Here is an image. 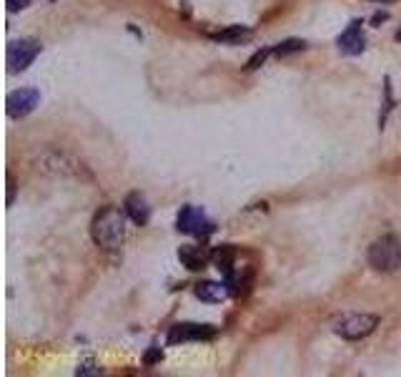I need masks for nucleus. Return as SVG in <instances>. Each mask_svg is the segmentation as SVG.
Returning a JSON list of instances; mask_svg holds the SVG:
<instances>
[{"label":"nucleus","mask_w":401,"mask_h":377,"mask_svg":"<svg viewBox=\"0 0 401 377\" xmlns=\"http://www.w3.org/2000/svg\"><path fill=\"white\" fill-rule=\"evenodd\" d=\"M234 257H236V251L231 249V246H218V249L211 254V259H214V264L221 269V272L231 274V267H234Z\"/></svg>","instance_id":"nucleus-13"},{"label":"nucleus","mask_w":401,"mask_h":377,"mask_svg":"<svg viewBox=\"0 0 401 377\" xmlns=\"http://www.w3.org/2000/svg\"><path fill=\"white\" fill-rule=\"evenodd\" d=\"M125 214L138 226H145L148 219H151V206H148V202L141 194H128V199H125Z\"/></svg>","instance_id":"nucleus-10"},{"label":"nucleus","mask_w":401,"mask_h":377,"mask_svg":"<svg viewBox=\"0 0 401 377\" xmlns=\"http://www.w3.org/2000/svg\"><path fill=\"white\" fill-rule=\"evenodd\" d=\"M196 297L203 302H223L229 297V287L221 282H200L196 284Z\"/></svg>","instance_id":"nucleus-11"},{"label":"nucleus","mask_w":401,"mask_h":377,"mask_svg":"<svg viewBox=\"0 0 401 377\" xmlns=\"http://www.w3.org/2000/svg\"><path fill=\"white\" fill-rule=\"evenodd\" d=\"M178 259H181V264L188 267L191 272H198V269H203V267L208 264L211 254H208L203 246L186 244V246H181V249H178Z\"/></svg>","instance_id":"nucleus-9"},{"label":"nucleus","mask_w":401,"mask_h":377,"mask_svg":"<svg viewBox=\"0 0 401 377\" xmlns=\"http://www.w3.org/2000/svg\"><path fill=\"white\" fill-rule=\"evenodd\" d=\"M379 327V317L376 314H346L336 322V335L344 340H361L369 337L373 329Z\"/></svg>","instance_id":"nucleus-4"},{"label":"nucleus","mask_w":401,"mask_h":377,"mask_svg":"<svg viewBox=\"0 0 401 377\" xmlns=\"http://www.w3.org/2000/svg\"><path fill=\"white\" fill-rule=\"evenodd\" d=\"M269 53H271V48H263V50H258L256 56H254V58H251V61H249V66H246V68H249V70H256L258 66H261V63L266 61V58H269Z\"/></svg>","instance_id":"nucleus-15"},{"label":"nucleus","mask_w":401,"mask_h":377,"mask_svg":"<svg viewBox=\"0 0 401 377\" xmlns=\"http://www.w3.org/2000/svg\"><path fill=\"white\" fill-rule=\"evenodd\" d=\"M13 196H15V182L13 176H8V204H13Z\"/></svg>","instance_id":"nucleus-18"},{"label":"nucleus","mask_w":401,"mask_h":377,"mask_svg":"<svg viewBox=\"0 0 401 377\" xmlns=\"http://www.w3.org/2000/svg\"><path fill=\"white\" fill-rule=\"evenodd\" d=\"M43 46L35 38H21V41H13L8 46V53H6V61H8V70L10 73H21L35 61V58L41 56Z\"/></svg>","instance_id":"nucleus-3"},{"label":"nucleus","mask_w":401,"mask_h":377,"mask_svg":"<svg viewBox=\"0 0 401 377\" xmlns=\"http://www.w3.org/2000/svg\"><path fill=\"white\" fill-rule=\"evenodd\" d=\"M216 337V329L211 325H194V322H183V325H173L168 332V345L191 342V340H211Z\"/></svg>","instance_id":"nucleus-7"},{"label":"nucleus","mask_w":401,"mask_h":377,"mask_svg":"<svg viewBox=\"0 0 401 377\" xmlns=\"http://www.w3.org/2000/svg\"><path fill=\"white\" fill-rule=\"evenodd\" d=\"M41 104V93L35 88H21L13 91L6 101V111L10 119H25L28 113L35 111V106Z\"/></svg>","instance_id":"nucleus-6"},{"label":"nucleus","mask_w":401,"mask_h":377,"mask_svg":"<svg viewBox=\"0 0 401 377\" xmlns=\"http://www.w3.org/2000/svg\"><path fill=\"white\" fill-rule=\"evenodd\" d=\"M90 234H93V242H96L101 249H121L125 242V217L123 211L116 209V206H105L93 217L90 224Z\"/></svg>","instance_id":"nucleus-1"},{"label":"nucleus","mask_w":401,"mask_h":377,"mask_svg":"<svg viewBox=\"0 0 401 377\" xmlns=\"http://www.w3.org/2000/svg\"><path fill=\"white\" fill-rule=\"evenodd\" d=\"M78 375H101V367L93 370V362H85L83 367H78Z\"/></svg>","instance_id":"nucleus-17"},{"label":"nucleus","mask_w":401,"mask_h":377,"mask_svg":"<svg viewBox=\"0 0 401 377\" xmlns=\"http://www.w3.org/2000/svg\"><path fill=\"white\" fill-rule=\"evenodd\" d=\"M339 50L346 56H359L361 50L367 48V38H364V28H361V21H353L344 33L339 35Z\"/></svg>","instance_id":"nucleus-8"},{"label":"nucleus","mask_w":401,"mask_h":377,"mask_svg":"<svg viewBox=\"0 0 401 377\" xmlns=\"http://www.w3.org/2000/svg\"><path fill=\"white\" fill-rule=\"evenodd\" d=\"M6 6L10 13H18V10H23V8L30 6V0H6Z\"/></svg>","instance_id":"nucleus-16"},{"label":"nucleus","mask_w":401,"mask_h":377,"mask_svg":"<svg viewBox=\"0 0 401 377\" xmlns=\"http://www.w3.org/2000/svg\"><path fill=\"white\" fill-rule=\"evenodd\" d=\"M369 264L376 272H396L401 267V239L394 234H384L369 246Z\"/></svg>","instance_id":"nucleus-2"},{"label":"nucleus","mask_w":401,"mask_h":377,"mask_svg":"<svg viewBox=\"0 0 401 377\" xmlns=\"http://www.w3.org/2000/svg\"><path fill=\"white\" fill-rule=\"evenodd\" d=\"M176 224H178V231L194 234V237H200V239H206L208 234H214V229H216L214 222H211L198 206H183V209L178 211Z\"/></svg>","instance_id":"nucleus-5"},{"label":"nucleus","mask_w":401,"mask_h":377,"mask_svg":"<svg viewBox=\"0 0 401 377\" xmlns=\"http://www.w3.org/2000/svg\"><path fill=\"white\" fill-rule=\"evenodd\" d=\"M251 38H254V30L246 28V26H231V28L221 30V33H214V41H218V43H234V46L251 41Z\"/></svg>","instance_id":"nucleus-12"},{"label":"nucleus","mask_w":401,"mask_h":377,"mask_svg":"<svg viewBox=\"0 0 401 377\" xmlns=\"http://www.w3.org/2000/svg\"><path fill=\"white\" fill-rule=\"evenodd\" d=\"M304 41H286L284 46H278V48H274V53L276 56H286V53H294V50H304Z\"/></svg>","instance_id":"nucleus-14"},{"label":"nucleus","mask_w":401,"mask_h":377,"mask_svg":"<svg viewBox=\"0 0 401 377\" xmlns=\"http://www.w3.org/2000/svg\"><path fill=\"white\" fill-rule=\"evenodd\" d=\"M396 41H399V43H401V33H396Z\"/></svg>","instance_id":"nucleus-19"}]
</instances>
